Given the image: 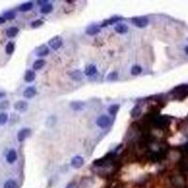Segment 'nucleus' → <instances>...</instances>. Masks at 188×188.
Returning <instances> with one entry per match:
<instances>
[{
  "label": "nucleus",
  "mask_w": 188,
  "mask_h": 188,
  "mask_svg": "<svg viewBox=\"0 0 188 188\" xmlns=\"http://www.w3.org/2000/svg\"><path fill=\"white\" fill-rule=\"evenodd\" d=\"M141 72H142V68H141L140 66H138V65H135V66L131 69V74H132L133 75H138V74H141Z\"/></svg>",
  "instance_id": "412c9836"
},
{
  "label": "nucleus",
  "mask_w": 188,
  "mask_h": 188,
  "mask_svg": "<svg viewBox=\"0 0 188 188\" xmlns=\"http://www.w3.org/2000/svg\"><path fill=\"white\" fill-rule=\"evenodd\" d=\"M71 75L74 80H81L82 79V74H81L80 71H74V74H72Z\"/></svg>",
  "instance_id": "393cba45"
},
{
  "label": "nucleus",
  "mask_w": 188,
  "mask_h": 188,
  "mask_svg": "<svg viewBox=\"0 0 188 188\" xmlns=\"http://www.w3.org/2000/svg\"><path fill=\"white\" fill-rule=\"evenodd\" d=\"M36 93H37V91H36V89L34 87H28L24 91V96L28 99H31L36 95Z\"/></svg>",
  "instance_id": "6e6552de"
},
{
  "label": "nucleus",
  "mask_w": 188,
  "mask_h": 188,
  "mask_svg": "<svg viewBox=\"0 0 188 188\" xmlns=\"http://www.w3.org/2000/svg\"><path fill=\"white\" fill-rule=\"evenodd\" d=\"M97 69L94 65H89V67H87V69L85 70V74L88 76H92L96 74Z\"/></svg>",
  "instance_id": "4468645a"
},
{
  "label": "nucleus",
  "mask_w": 188,
  "mask_h": 188,
  "mask_svg": "<svg viewBox=\"0 0 188 188\" xmlns=\"http://www.w3.org/2000/svg\"><path fill=\"white\" fill-rule=\"evenodd\" d=\"M115 31L119 33V34H124V33H126L128 31V27L126 25H122V24L117 25L115 27Z\"/></svg>",
  "instance_id": "f8f14e48"
},
{
  "label": "nucleus",
  "mask_w": 188,
  "mask_h": 188,
  "mask_svg": "<svg viewBox=\"0 0 188 188\" xmlns=\"http://www.w3.org/2000/svg\"><path fill=\"white\" fill-rule=\"evenodd\" d=\"M6 159H7V162L10 163V164L14 163V162L16 161V159H17V153H16V151H15L14 150H11L8 152Z\"/></svg>",
  "instance_id": "9d476101"
},
{
  "label": "nucleus",
  "mask_w": 188,
  "mask_h": 188,
  "mask_svg": "<svg viewBox=\"0 0 188 188\" xmlns=\"http://www.w3.org/2000/svg\"><path fill=\"white\" fill-rule=\"evenodd\" d=\"M109 123H110V119L107 116L103 115V116H101L97 119V125L100 128H103V129L106 128L109 125Z\"/></svg>",
  "instance_id": "20e7f679"
},
{
  "label": "nucleus",
  "mask_w": 188,
  "mask_h": 188,
  "mask_svg": "<svg viewBox=\"0 0 188 188\" xmlns=\"http://www.w3.org/2000/svg\"><path fill=\"white\" fill-rule=\"evenodd\" d=\"M15 17V13L13 12H8L4 14V18L8 19V20H13Z\"/></svg>",
  "instance_id": "bb28decb"
},
{
  "label": "nucleus",
  "mask_w": 188,
  "mask_h": 188,
  "mask_svg": "<svg viewBox=\"0 0 188 188\" xmlns=\"http://www.w3.org/2000/svg\"><path fill=\"white\" fill-rule=\"evenodd\" d=\"M84 106H85V104L82 102H74L71 104V107L74 110H82Z\"/></svg>",
  "instance_id": "f3484780"
},
{
  "label": "nucleus",
  "mask_w": 188,
  "mask_h": 188,
  "mask_svg": "<svg viewBox=\"0 0 188 188\" xmlns=\"http://www.w3.org/2000/svg\"><path fill=\"white\" fill-rule=\"evenodd\" d=\"M5 96H6L5 92H1V91H0V98H3V97H5Z\"/></svg>",
  "instance_id": "473e14b6"
},
{
  "label": "nucleus",
  "mask_w": 188,
  "mask_h": 188,
  "mask_svg": "<svg viewBox=\"0 0 188 188\" xmlns=\"http://www.w3.org/2000/svg\"><path fill=\"white\" fill-rule=\"evenodd\" d=\"M49 45H50L53 49L58 50V49L62 45V39H61V37L56 36V37L52 38V39L49 41Z\"/></svg>",
  "instance_id": "7ed1b4c3"
},
{
  "label": "nucleus",
  "mask_w": 188,
  "mask_h": 188,
  "mask_svg": "<svg viewBox=\"0 0 188 188\" xmlns=\"http://www.w3.org/2000/svg\"><path fill=\"white\" fill-rule=\"evenodd\" d=\"M86 32H87L88 35H90V36L91 35H96V34H98L100 32V28H98L96 26H91V27L87 28Z\"/></svg>",
  "instance_id": "ddd939ff"
},
{
  "label": "nucleus",
  "mask_w": 188,
  "mask_h": 188,
  "mask_svg": "<svg viewBox=\"0 0 188 188\" xmlns=\"http://www.w3.org/2000/svg\"><path fill=\"white\" fill-rule=\"evenodd\" d=\"M18 32H19V29L17 28H15V27H13V28H8V30H7V36L10 37V38H13V37H15L18 34Z\"/></svg>",
  "instance_id": "dca6fc26"
},
{
  "label": "nucleus",
  "mask_w": 188,
  "mask_h": 188,
  "mask_svg": "<svg viewBox=\"0 0 188 188\" xmlns=\"http://www.w3.org/2000/svg\"><path fill=\"white\" fill-rule=\"evenodd\" d=\"M48 54H49V49L46 45L40 46L36 51V55L38 57H44V56H47Z\"/></svg>",
  "instance_id": "1a4fd4ad"
},
{
  "label": "nucleus",
  "mask_w": 188,
  "mask_h": 188,
  "mask_svg": "<svg viewBox=\"0 0 188 188\" xmlns=\"http://www.w3.org/2000/svg\"><path fill=\"white\" fill-rule=\"evenodd\" d=\"M35 77H36V74H35V73H34L33 71H30V70L27 71V73H26V74H25V80H26L27 82L29 83V82L34 81Z\"/></svg>",
  "instance_id": "9b49d317"
},
{
  "label": "nucleus",
  "mask_w": 188,
  "mask_h": 188,
  "mask_svg": "<svg viewBox=\"0 0 188 188\" xmlns=\"http://www.w3.org/2000/svg\"><path fill=\"white\" fill-rule=\"evenodd\" d=\"M30 133H31V130L29 128H24V129L20 130L19 133H18V135H17L18 140L19 141H24L27 137L29 136Z\"/></svg>",
  "instance_id": "39448f33"
},
{
  "label": "nucleus",
  "mask_w": 188,
  "mask_h": 188,
  "mask_svg": "<svg viewBox=\"0 0 188 188\" xmlns=\"http://www.w3.org/2000/svg\"><path fill=\"white\" fill-rule=\"evenodd\" d=\"M117 77H118V74L116 73V72H112V73H110L108 75H107V79L108 80H114V79H117Z\"/></svg>",
  "instance_id": "c756f323"
},
{
  "label": "nucleus",
  "mask_w": 188,
  "mask_h": 188,
  "mask_svg": "<svg viewBox=\"0 0 188 188\" xmlns=\"http://www.w3.org/2000/svg\"><path fill=\"white\" fill-rule=\"evenodd\" d=\"M44 64H45V61L43 59H38L34 62L33 68H34V70H40L44 66Z\"/></svg>",
  "instance_id": "6ab92c4d"
},
{
  "label": "nucleus",
  "mask_w": 188,
  "mask_h": 188,
  "mask_svg": "<svg viewBox=\"0 0 188 188\" xmlns=\"http://www.w3.org/2000/svg\"><path fill=\"white\" fill-rule=\"evenodd\" d=\"M14 51V43H9L6 46V53L8 55H12Z\"/></svg>",
  "instance_id": "5701e85b"
},
{
  "label": "nucleus",
  "mask_w": 188,
  "mask_h": 188,
  "mask_svg": "<svg viewBox=\"0 0 188 188\" xmlns=\"http://www.w3.org/2000/svg\"><path fill=\"white\" fill-rule=\"evenodd\" d=\"M154 123L160 128L165 127L169 123V118L166 116H158L154 119Z\"/></svg>",
  "instance_id": "f03ea898"
},
{
  "label": "nucleus",
  "mask_w": 188,
  "mask_h": 188,
  "mask_svg": "<svg viewBox=\"0 0 188 188\" xmlns=\"http://www.w3.org/2000/svg\"><path fill=\"white\" fill-rule=\"evenodd\" d=\"M119 104H112L109 107L108 111H109V113L111 115H115V114H117V112L119 111Z\"/></svg>",
  "instance_id": "b1692460"
},
{
  "label": "nucleus",
  "mask_w": 188,
  "mask_h": 188,
  "mask_svg": "<svg viewBox=\"0 0 188 188\" xmlns=\"http://www.w3.org/2000/svg\"><path fill=\"white\" fill-rule=\"evenodd\" d=\"M10 105L9 101H3L0 103V109H7Z\"/></svg>",
  "instance_id": "c85d7f7f"
},
{
  "label": "nucleus",
  "mask_w": 188,
  "mask_h": 188,
  "mask_svg": "<svg viewBox=\"0 0 188 188\" xmlns=\"http://www.w3.org/2000/svg\"><path fill=\"white\" fill-rule=\"evenodd\" d=\"M15 186H16V181L13 180H8L4 184V188H15Z\"/></svg>",
  "instance_id": "4be33fe9"
},
{
  "label": "nucleus",
  "mask_w": 188,
  "mask_h": 188,
  "mask_svg": "<svg viewBox=\"0 0 188 188\" xmlns=\"http://www.w3.org/2000/svg\"><path fill=\"white\" fill-rule=\"evenodd\" d=\"M6 22V19L4 17H0V25H2Z\"/></svg>",
  "instance_id": "2f4dec72"
},
{
  "label": "nucleus",
  "mask_w": 188,
  "mask_h": 188,
  "mask_svg": "<svg viewBox=\"0 0 188 188\" xmlns=\"http://www.w3.org/2000/svg\"><path fill=\"white\" fill-rule=\"evenodd\" d=\"M52 11H53V6H52V4H49V3L43 5L41 9L42 13H50Z\"/></svg>",
  "instance_id": "a211bd4d"
},
{
  "label": "nucleus",
  "mask_w": 188,
  "mask_h": 188,
  "mask_svg": "<svg viewBox=\"0 0 188 188\" xmlns=\"http://www.w3.org/2000/svg\"><path fill=\"white\" fill-rule=\"evenodd\" d=\"M140 114H141V109H140V107H139L138 105L135 106V107L132 109V111H131V116H132V118H136V117H138Z\"/></svg>",
  "instance_id": "aec40b11"
},
{
  "label": "nucleus",
  "mask_w": 188,
  "mask_h": 188,
  "mask_svg": "<svg viewBox=\"0 0 188 188\" xmlns=\"http://www.w3.org/2000/svg\"><path fill=\"white\" fill-rule=\"evenodd\" d=\"M28 104L27 102L19 101L14 104V109L17 110V111H20V112H25L28 109Z\"/></svg>",
  "instance_id": "0eeeda50"
},
{
  "label": "nucleus",
  "mask_w": 188,
  "mask_h": 188,
  "mask_svg": "<svg viewBox=\"0 0 188 188\" xmlns=\"http://www.w3.org/2000/svg\"><path fill=\"white\" fill-rule=\"evenodd\" d=\"M132 22L135 27H137L139 28H143L148 26L149 19L147 17H135V18H133Z\"/></svg>",
  "instance_id": "f257e3e1"
},
{
  "label": "nucleus",
  "mask_w": 188,
  "mask_h": 188,
  "mask_svg": "<svg viewBox=\"0 0 188 188\" xmlns=\"http://www.w3.org/2000/svg\"><path fill=\"white\" fill-rule=\"evenodd\" d=\"M183 150H184V151H186L188 153V142L183 146Z\"/></svg>",
  "instance_id": "7c9ffc66"
},
{
  "label": "nucleus",
  "mask_w": 188,
  "mask_h": 188,
  "mask_svg": "<svg viewBox=\"0 0 188 188\" xmlns=\"http://www.w3.org/2000/svg\"><path fill=\"white\" fill-rule=\"evenodd\" d=\"M184 51H185V53H186V54H187V55H188V45H187V46H186V47H185V49H184Z\"/></svg>",
  "instance_id": "72a5a7b5"
},
{
  "label": "nucleus",
  "mask_w": 188,
  "mask_h": 188,
  "mask_svg": "<svg viewBox=\"0 0 188 188\" xmlns=\"http://www.w3.org/2000/svg\"><path fill=\"white\" fill-rule=\"evenodd\" d=\"M43 22L42 20H36V21H34V22L31 23V27L34 28H39V27H41V26H43Z\"/></svg>",
  "instance_id": "cd10ccee"
},
{
  "label": "nucleus",
  "mask_w": 188,
  "mask_h": 188,
  "mask_svg": "<svg viewBox=\"0 0 188 188\" xmlns=\"http://www.w3.org/2000/svg\"><path fill=\"white\" fill-rule=\"evenodd\" d=\"M32 8H33V3H32V2H28V3H24V4H22V5L19 7V10H20V12L25 13V12H28V11H30Z\"/></svg>",
  "instance_id": "2eb2a0df"
},
{
  "label": "nucleus",
  "mask_w": 188,
  "mask_h": 188,
  "mask_svg": "<svg viewBox=\"0 0 188 188\" xmlns=\"http://www.w3.org/2000/svg\"><path fill=\"white\" fill-rule=\"evenodd\" d=\"M8 120V115L6 113H0V124H5Z\"/></svg>",
  "instance_id": "a878e982"
},
{
  "label": "nucleus",
  "mask_w": 188,
  "mask_h": 188,
  "mask_svg": "<svg viewBox=\"0 0 188 188\" xmlns=\"http://www.w3.org/2000/svg\"><path fill=\"white\" fill-rule=\"evenodd\" d=\"M84 165V159L81 156H74L72 159V165L75 168H79Z\"/></svg>",
  "instance_id": "423d86ee"
}]
</instances>
